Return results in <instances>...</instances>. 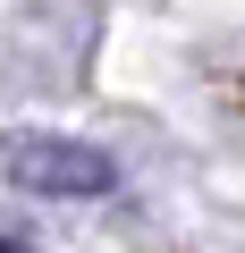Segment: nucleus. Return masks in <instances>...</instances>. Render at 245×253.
I'll return each mask as SVG.
<instances>
[{
	"mask_svg": "<svg viewBox=\"0 0 245 253\" xmlns=\"http://www.w3.org/2000/svg\"><path fill=\"white\" fill-rule=\"evenodd\" d=\"M0 169H9V186H26V194H59V203H76V194H110V186H118V161H110L101 144H76V135H9Z\"/></svg>",
	"mask_w": 245,
	"mask_h": 253,
	"instance_id": "obj_1",
	"label": "nucleus"
},
{
	"mask_svg": "<svg viewBox=\"0 0 245 253\" xmlns=\"http://www.w3.org/2000/svg\"><path fill=\"white\" fill-rule=\"evenodd\" d=\"M0 253H34V245H17V236H0Z\"/></svg>",
	"mask_w": 245,
	"mask_h": 253,
	"instance_id": "obj_2",
	"label": "nucleus"
}]
</instances>
